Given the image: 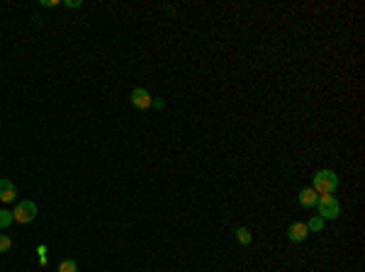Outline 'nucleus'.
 Wrapping results in <instances>:
<instances>
[{
	"label": "nucleus",
	"instance_id": "8",
	"mask_svg": "<svg viewBox=\"0 0 365 272\" xmlns=\"http://www.w3.org/2000/svg\"><path fill=\"white\" fill-rule=\"evenodd\" d=\"M236 241H239V243L241 245H248L253 241V236H251V231H248V228H236Z\"/></svg>",
	"mask_w": 365,
	"mask_h": 272
},
{
	"label": "nucleus",
	"instance_id": "12",
	"mask_svg": "<svg viewBox=\"0 0 365 272\" xmlns=\"http://www.w3.org/2000/svg\"><path fill=\"white\" fill-rule=\"evenodd\" d=\"M12 248V241H10V236L0 234V253H5V250H10Z\"/></svg>",
	"mask_w": 365,
	"mask_h": 272
},
{
	"label": "nucleus",
	"instance_id": "3",
	"mask_svg": "<svg viewBox=\"0 0 365 272\" xmlns=\"http://www.w3.org/2000/svg\"><path fill=\"white\" fill-rule=\"evenodd\" d=\"M37 204L34 202H29V199H25V202H17V206H15V212H12V219L17 221V224H29V221H34L37 219Z\"/></svg>",
	"mask_w": 365,
	"mask_h": 272
},
{
	"label": "nucleus",
	"instance_id": "14",
	"mask_svg": "<svg viewBox=\"0 0 365 272\" xmlns=\"http://www.w3.org/2000/svg\"><path fill=\"white\" fill-rule=\"evenodd\" d=\"M66 5H68V8H81L83 3H81V0H66Z\"/></svg>",
	"mask_w": 365,
	"mask_h": 272
},
{
	"label": "nucleus",
	"instance_id": "13",
	"mask_svg": "<svg viewBox=\"0 0 365 272\" xmlns=\"http://www.w3.org/2000/svg\"><path fill=\"white\" fill-rule=\"evenodd\" d=\"M39 5H42V8H56L59 0H39Z\"/></svg>",
	"mask_w": 365,
	"mask_h": 272
},
{
	"label": "nucleus",
	"instance_id": "1",
	"mask_svg": "<svg viewBox=\"0 0 365 272\" xmlns=\"http://www.w3.org/2000/svg\"><path fill=\"white\" fill-rule=\"evenodd\" d=\"M338 187V175L334 170H319L312 180V190L317 195H334Z\"/></svg>",
	"mask_w": 365,
	"mask_h": 272
},
{
	"label": "nucleus",
	"instance_id": "4",
	"mask_svg": "<svg viewBox=\"0 0 365 272\" xmlns=\"http://www.w3.org/2000/svg\"><path fill=\"white\" fill-rule=\"evenodd\" d=\"M131 104H134L137 110H149V107H153V97H151L149 90L134 88V90H131Z\"/></svg>",
	"mask_w": 365,
	"mask_h": 272
},
{
	"label": "nucleus",
	"instance_id": "15",
	"mask_svg": "<svg viewBox=\"0 0 365 272\" xmlns=\"http://www.w3.org/2000/svg\"><path fill=\"white\" fill-rule=\"evenodd\" d=\"M153 104H156V110H163V107H166V102H163V100H153Z\"/></svg>",
	"mask_w": 365,
	"mask_h": 272
},
{
	"label": "nucleus",
	"instance_id": "11",
	"mask_svg": "<svg viewBox=\"0 0 365 272\" xmlns=\"http://www.w3.org/2000/svg\"><path fill=\"white\" fill-rule=\"evenodd\" d=\"M59 272H78V263L75 260H64L59 265Z\"/></svg>",
	"mask_w": 365,
	"mask_h": 272
},
{
	"label": "nucleus",
	"instance_id": "6",
	"mask_svg": "<svg viewBox=\"0 0 365 272\" xmlns=\"http://www.w3.org/2000/svg\"><path fill=\"white\" fill-rule=\"evenodd\" d=\"M17 197V190L10 180H0V202H15Z\"/></svg>",
	"mask_w": 365,
	"mask_h": 272
},
{
	"label": "nucleus",
	"instance_id": "2",
	"mask_svg": "<svg viewBox=\"0 0 365 272\" xmlns=\"http://www.w3.org/2000/svg\"><path fill=\"white\" fill-rule=\"evenodd\" d=\"M317 212L319 216L326 221V219H338V214H341V206H338V202L334 199V195H319L317 199Z\"/></svg>",
	"mask_w": 365,
	"mask_h": 272
},
{
	"label": "nucleus",
	"instance_id": "5",
	"mask_svg": "<svg viewBox=\"0 0 365 272\" xmlns=\"http://www.w3.org/2000/svg\"><path fill=\"white\" fill-rule=\"evenodd\" d=\"M309 236V228L304 221H295V224L287 228V238H290L292 243H302V241H307Z\"/></svg>",
	"mask_w": 365,
	"mask_h": 272
},
{
	"label": "nucleus",
	"instance_id": "9",
	"mask_svg": "<svg viewBox=\"0 0 365 272\" xmlns=\"http://www.w3.org/2000/svg\"><path fill=\"white\" fill-rule=\"evenodd\" d=\"M307 228H309V234H312V231H314V234H317V231H324V219H321V216H312L307 221Z\"/></svg>",
	"mask_w": 365,
	"mask_h": 272
},
{
	"label": "nucleus",
	"instance_id": "7",
	"mask_svg": "<svg viewBox=\"0 0 365 272\" xmlns=\"http://www.w3.org/2000/svg\"><path fill=\"white\" fill-rule=\"evenodd\" d=\"M297 199H300V204H302V206H307V209H312V206H317L319 195H317V192H314L312 187H304V190H300V195H297Z\"/></svg>",
	"mask_w": 365,
	"mask_h": 272
},
{
	"label": "nucleus",
	"instance_id": "10",
	"mask_svg": "<svg viewBox=\"0 0 365 272\" xmlns=\"http://www.w3.org/2000/svg\"><path fill=\"white\" fill-rule=\"evenodd\" d=\"M10 224H15L12 212H8V209H0V228H8Z\"/></svg>",
	"mask_w": 365,
	"mask_h": 272
}]
</instances>
